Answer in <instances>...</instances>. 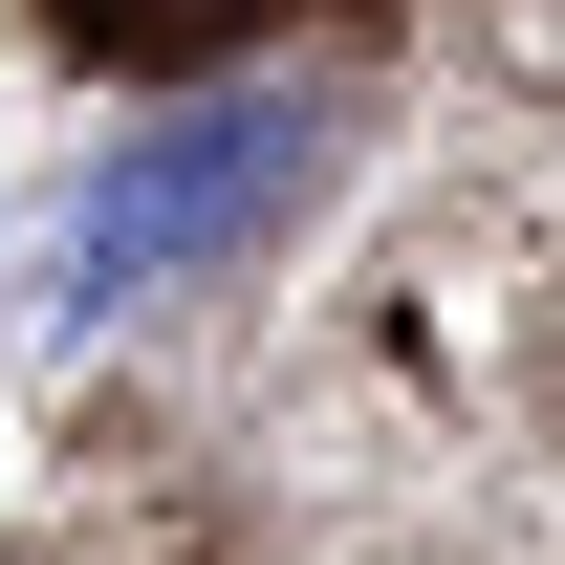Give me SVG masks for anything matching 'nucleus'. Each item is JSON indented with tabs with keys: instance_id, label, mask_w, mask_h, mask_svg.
Returning a JSON list of instances; mask_svg holds the SVG:
<instances>
[{
	"instance_id": "nucleus-1",
	"label": "nucleus",
	"mask_w": 565,
	"mask_h": 565,
	"mask_svg": "<svg viewBox=\"0 0 565 565\" xmlns=\"http://www.w3.org/2000/svg\"><path fill=\"white\" fill-rule=\"evenodd\" d=\"M282 174H305V109H282V87L152 109V131H131V152H109V174L66 196V262H44V305H66V327H131L152 282L196 262V239H239V217H262Z\"/></svg>"
}]
</instances>
